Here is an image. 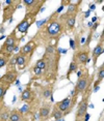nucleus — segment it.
I'll return each mask as SVG.
<instances>
[{"label": "nucleus", "instance_id": "obj_4", "mask_svg": "<svg viewBox=\"0 0 104 121\" xmlns=\"http://www.w3.org/2000/svg\"><path fill=\"white\" fill-rule=\"evenodd\" d=\"M90 59H91V47H84L81 45L78 50L74 51L72 61L76 62L79 66H83L84 68Z\"/></svg>", "mask_w": 104, "mask_h": 121}, {"label": "nucleus", "instance_id": "obj_18", "mask_svg": "<svg viewBox=\"0 0 104 121\" xmlns=\"http://www.w3.org/2000/svg\"><path fill=\"white\" fill-rule=\"evenodd\" d=\"M71 100H72V96H71V95H68L67 97H65L62 100L55 103V104H54V106H55L56 108L59 110V111H61L62 113H65L68 109L70 108Z\"/></svg>", "mask_w": 104, "mask_h": 121}, {"label": "nucleus", "instance_id": "obj_22", "mask_svg": "<svg viewBox=\"0 0 104 121\" xmlns=\"http://www.w3.org/2000/svg\"><path fill=\"white\" fill-rule=\"evenodd\" d=\"M79 69V65L77 64L76 62L74 61H71L70 65H69V68L67 70V73H66V79H68L70 81V78H71V75L74 73H77V70Z\"/></svg>", "mask_w": 104, "mask_h": 121}, {"label": "nucleus", "instance_id": "obj_24", "mask_svg": "<svg viewBox=\"0 0 104 121\" xmlns=\"http://www.w3.org/2000/svg\"><path fill=\"white\" fill-rule=\"evenodd\" d=\"M34 65H35L37 67H39L40 69L45 70V68H46V60L44 59V58H40V59H38L37 61H35Z\"/></svg>", "mask_w": 104, "mask_h": 121}, {"label": "nucleus", "instance_id": "obj_7", "mask_svg": "<svg viewBox=\"0 0 104 121\" xmlns=\"http://www.w3.org/2000/svg\"><path fill=\"white\" fill-rule=\"evenodd\" d=\"M37 21V18L33 17L30 13H25V16L23 17V19L17 24V26L15 27V30L17 31V33L22 34V37H24L27 34L29 28L32 26V24L35 23Z\"/></svg>", "mask_w": 104, "mask_h": 121}, {"label": "nucleus", "instance_id": "obj_33", "mask_svg": "<svg viewBox=\"0 0 104 121\" xmlns=\"http://www.w3.org/2000/svg\"><path fill=\"white\" fill-rule=\"evenodd\" d=\"M90 116H91V115H90L89 113H86V114H85V116H84V118H83V120H82V121H89V119H90Z\"/></svg>", "mask_w": 104, "mask_h": 121}, {"label": "nucleus", "instance_id": "obj_36", "mask_svg": "<svg viewBox=\"0 0 104 121\" xmlns=\"http://www.w3.org/2000/svg\"><path fill=\"white\" fill-rule=\"evenodd\" d=\"M96 21H97V18H96V17L92 19V23H96Z\"/></svg>", "mask_w": 104, "mask_h": 121}, {"label": "nucleus", "instance_id": "obj_30", "mask_svg": "<svg viewBox=\"0 0 104 121\" xmlns=\"http://www.w3.org/2000/svg\"><path fill=\"white\" fill-rule=\"evenodd\" d=\"M71 3H72V1H71V0H68V1L62 0V1H61V5H64V6H66V5H68V6H69Z\"/></svg>", "mask_w": 104, "mask_h": 121}, {"label": "nucleus", "instance_id": "obj_1", "mask_svg": "<svg viewBox=\"0 0 104 121\" xmlns=\"http://www.w3.org/2000/svg\"><path fill=\"white\" fill-rule=\"evenodd\" d=\"M59 13L53 12L46 19V23L32 36L40 46L46 47L49 43H58L62 34L67 32L65 25L59 21Z\"/></svg>", "mask_w": 104, "mask_h": 121}, {"label": "nucleus", "instance_id": "obj_38", "mask_svg": "<svg viewBox=\"0 0 104 121\" xmlns=\"http://www.w3.org/2000/svg\"><path fill=\"white\" fill-rule=\"evenodd\" d=\"M3 38H6V37H5V36H3V35H2V36L0 37V40H1V39H3Z\"/></svg>", "mask_w": 104, "mask_h": 121}, {"label": "nucleus", "instance_id": "obj_6", "mask_svg": "<svg viewBox=\"0 0 104 121\" xmlns=\"http://www.w3.org/2000/svg\"><path fill=\"white\" fill-rule=\"evenodd\" d=\"M92 89L87 90L84 94L81 96V99L79 100L78 106H77V111H76L75 115V121H82L85 114L87 113V109H89V104H90V97L92 94Z\"/></svg>", "mask_w": 104, "mask_h": 121}, {"label": "nucleus", "instance_id": "obj_32", "mask_svg": "<svg viewBox=\"0 0 104 121\" xmlns=\"http://www.w3.org/2000/svg\"><path fill=\"white\" fill-rule=\"evenodd\" d=\"M64 7H65V6H64V5H61V6H59V7H58V9H57L55 10V12H56L57 13H59V15H61V10H62V9H64Z\"/></svg>", "mask_w": 104, "mask_h": 121}, {"label": "nucleus", "instance_id": "obj_5", "mask_svg": "<svg viewBox=\"0 0 104 121\" xmlns=\"http://www.w3.org/2000/svg\"><path fill=\"white\" fill-rule=\"evenodd\" d=\"M22 3V0H7L5 1V6L2 9V23L1 25L5 24L7 21H12L13 16L15 15L16 10L20 9V4Z\"/></svg>", "mask_w": 104, "mask_h": 121}, {"label": "nucleus", "instance_id": "obj_14", "mask_svg": "<svg viewBox=\"0 0 104 121\" xmlns=\"http://www.w3.org/2000/svg\"><path fill=\"white\" fill-rule=\"evenodd\" d=\"M52 103L44 100L39 109V121H47L51 118Z\"/></svg>", "mask_w": 104, "mask_h": 121}, {"label": "nucleus", "instance_id": "obj_13", "mask_svg": "<svg viewBox=\"0 0 104 121\" xmlns=\"http://www.w3.org/2000/svg\"><path fill=\"white\" fill-rule=\"evenodd\" d=\"M76 18H77V15H72V13H62V15L59 16V21L65 25L66 30L71 32L75 29Z\"/></svg>", "mask_w": 104, "mask_h": 121}, {"label": "nucleus", "instance_id": "obj_12", "mask_svg": "<svg viewBox=\"0 0 104 121\" xmlns=\"http://www.w3.org/2000/svg\"><path fill=\"white\" fill-rule=\"evenodd\" d=\"M18 77H19V70L17 68L9 69L5 71V73L3 76L0 77V83L7 87H10L15 82H17Z\"/></svg>", "mask_w": 104, "mask_h": 121}, {"label": "nucleus", "instance_id": "obj_17", "mask_svg": "<svg viewBox=\"0 0 104 121\" xmlns=\"http://www.w3.org/2000/svg\"><path fill=\"white\" fill-rule=\"evenodd\" d=\"M29 75H30V82L37 81V80H43L44 79V70L40 69L35 65H32L28 68Z\"/></svg>", "mask_w": 104, "mask_h": 121}, {"label": "nucleus", "instance_id": "obj_34", "mask_svg": "<svg viewBox=\"0 0 104 121\" xmlns=\"http://www.w3.org/2000/svg\"><path fill=\"white\" fill-rule=\"evenodd\" d=\"M95 9H96V5L95 4H90V9L91 10H95Z\"/></svg>", "mask_w": 104, "mask_h": 121}, {"label": "nucleus", "instance_id": "obj_27", "mask_svg": "<svg viewBox=\"0 0 104 121\" xmlns=\"http://www.w3.org/2000/svg\"><path fill=\"white\" fill-rule=\"evenodd\" d=\"M9 89V87H7V86H5V85L0 83V98H4V96L6 94Z\"/></svg>", "mask_w": 104, "mask_h": 121}, {"label": "nucleus", "instance_id": "obj_3", "mask_svg": "<svg viewBox=\"0 0 104 121\" xmlns=\"http://www.w3.org/2000/svg\"><path fill=\"white\" fill-rule=\"evenodd\" d=\"M94 80V75L91 76L87 67H84L82 69V73L80 77H78L77 83H76L74 89L71 92V95H77V96H82L87 90L91 89V85Z\"/></svg>", "mask_w": 104, "mask_h": 121}, {"label": "nucleus", "instance_id": "obj_39", "mask_svg": "<svg viewBox=\"0 0 104 121\" xmlns=\"http://www.w3.org/2000/svg\"><path fill=\"white\" fill-rule=\"evenodd\" d=\"M102 10H103V12H104V5H103V6H102Z\"/></svg>", "mask_w": 104, "mask_h": 121}, {"label": "nucleus", "instance_id": "obj_20", "mask_svg": "<svg viewBox=\"0 0 104 121\" xmlns=\"http://www.w3.org/2000/svg\"><path fill=\"white\" fill-rule=\"evenodd\" d=\"M24 118H25V115L20 111V109L15 108L10 111L9 121H23Z\"/></svg>", "mask_w": 104, "mask_h": 121}, {"label": "nucleus", "instance_id": "obj_41", "mask_svg": "<svg viewBox=\"0 0 104 121\" xmlns=\"http://www.w3.org/2000/svg\"><path fill=\"white\" fill-rule=\"evenodd\" d=\"M103 101H104V99H103Z\"/></svg>", "mask_w": 104, "mask_h": 121}, {"label": "nucleus", "instance_id": "obj_28", "mask_svg": "<svg viewBox=\"0 0 104 121\" xmlns=\"http://www.w3.org/2000/svg\"><path fill=\"white\" fill-rule=\"evenodd\" d=\"M10 58H6V57H0V68L4 67L7 65V63H9Z\"/></svg>", "mask_w": 104, "mask_h": 121}, {"label": "nucleus", "instance_id": "obj_16", "mask_svg": "<svg viewBox=\"0 0 104 121\" xmlns=\"http://www.w3.org/2000/svg\"><path fill=\"white\" fill-rule=\"evenodd\" d=\"M96 77H97V80L94 82V84H93V88H92V91L94 93H96L98 90H99L101 82L104 80V62L102 63V65H100V66L98 67Z\"/></svg>", "mask_w": 104, "mask_h": 121}, {"label": "nucleus", "instance_id": "obj_8", "mask_svg": "<svg viewBox=\"0 0 104 121\" xmlns=\"http://www.w3.org/2000/svg\"><path fill=\"white\" fill-rule=\"evenodd\" d=\"M22 3L25 6V13H30L37 18L41 13V9L46 4V0H22Z\"/></svg>", "mask_w": 104, "mask_h": 121}, {"label": "nucleus", "instance_id": "obj_23", "mask_svg": "<svg viewBox=\"0 0 104 121\" xmlns=\"http://www.w3.org/2000/svg\"><path fill=\"white\" fill-rule=\"evenodd\" d=\"M51 117L54 118L55 120H59L61 118H64V113L61 111H59L55 106L52 107V111H51Z\"/></svg>", "mask_w": 104, "mask_h": 121}, {"label": "nucleus", "instance_id": "obj_31", "mask_svg": "<svg viewBox=\"0 0 104 121\" xmlns=\"http://www.w3.org/2000/svg\"><path fill=\"white\" fill-rule=\"evenodd\" d=\"M70 47H71V49L75 50V46H74V39H73V38H71V39H70Z\"/></svg>", "mask_w": 104, "mask_h": 121}, {"label": "nucleus", "instance_id": "obj_19", "mask_svg": "<svg viewBox=\"0 0 104 121\" xmlns=\"http://www.w3.org/2000/svg\"><path fill=\"white\" fill-rule=\"evenodd\" d=\"M16 58H17V69L19 71L25 69V68L28 66L29 62H28V60H27V58L24 56V55H22L18 52V53L16 54Z\"/></svg>", "mask_w": 104, "mask_h": 121}, {"label": "nucleus", "instance_id": "obj_37", "mask_svg": "<svg viewBox=\"0 0 104 121\" xmlns=\"http://www.w3.org/2000/svg\"><path fill=\"white\" fill-rule=\"evenodd\" d=\"M89 13H90V10H87V12H86V13H85V18H87V17H89Z\"/></svg>", "mask_w": 104, "mask_h": 121}, {"label": "nucleus", "instance_id": "obj_26", "mask_svg": "<svg viewBox=\"0 0 104 121\" xmlns=\"http://www.w3.org/2000/svg\"><path fill=\"white\" fill-rule=\"evenodd\" d=\"M93 33H94V31H93L92 29H90V32H89V34H87V37H86L85 42H84V43H83L82 46H84V47H90V45H91V42H92V39H93Z\"/></svg>", "mask_w": 104, "mask_h": 121}, {"label": "nucleus", "instance_id": "obj_40", "mask_svg": "<svg viewBox=\"0 0 104 121\" xmlns=\"http://www.w3.org/2000/svg\"><path fill=\"white\" fill-rule=\"evenodd\" d=\"M1 4H2V3H1V2H0V9H1Z\"/></svg>", "mask_w": 104, "mask_h": 121}, {"label": "nucleus", "instance_id": "obj_25", "mask_svg": "<svg viewBox=\"0 0 104 121\" xmlns=\"http://www.w3.org/2000/svg\"><path fill=\"white\" fill-rule=\"evenodd\" d=\"M74 46H75V50H78L81 47V39H80V33H76L74 37ZM74 50V51H75Z\"/></svg>", "mask_w": 104, "mask_h": 121}, {"label": "nucleus", "instance_id": "obj_9", "mask_svg": "<svg viewBox=\"0 0 104 121\" xmlns=\"http://www.w3.org/2000/svg\"><path fill=\"white\" fill-rule=\"evenodd\" d=\"M39 47H40V43H38L33 37H31L23 47H21L20 50H19V53L24 55V56L27 58V60H28V62L30 63L32 56H33L35 50H37Z\"/></svg>", "mask_w": 104, "mask_h": 121}, {"label": "nucleus", "instance_id": "obj_21", "mask_svg": "<svg viewBox=\"0 0 104 121\" xmlns=\"http://www.w3.org/2000/svg\"><path fill=\"white\" fill-rule=\"evenodd\" d=\"M10 111V108L6 104L0 107V121H9Z\"/></svg>", "mask_w": 104, "mask_h": 121}, {"label": "nucleus", "instance_id": "obj_15", "mask_svg": "<svg viewBox=\"0 0 104 121\" xmlns=\"http://www.w3.org/2000/svg\"><path fill=\"white\" fill-rule=\"evenodd\" d=\"M92 53V61H93V68H96L97 66V62L99 57L104 53V43L98 42V43L95 46V48L93 49V51L91 52Z\"/></svg>", "mask_w": 104, "mask_h": 121}, {"label": "nucleus", "instance_id": "obj_11", "mask_svg": "<svg viewBox=\"0 0 104 121\" xmlns=\"http://www.w3.org/2000/svg\"><path fill=\"white\" fill-rule=\"evenodd\" d=\"M31 84H32V82H29V84L26 85V88L21 93L19 103L24 101V103H26V104H31V103H33V101L39 99V98L37 97V92L31 88Z\"/></svg>", "mask_w": 104, "mask_h": 121}, {"label": "nucleus", "instance_id": "obj_2", "mask_svg": "<svg viewBox=\"0 0 104 121\" xmlns=\"http://www.w3.org/2000/svg\"><path fill=\"white\" fill-rule=\"evenodd\" d=\"M61 49H58L55 53L52 55H45L43 54V57L46 60V68L44 70V81L49 83H55L57 76H58V68L59 62H61Z\"/></svg>", "mask_w": 104, "mask_h": 121}, {"label": "nucleus", "instance_id": "obj_29", "mask_svg": "<svg viewBox=\"0 0 104 121\" xmlns=\"http://www.w3.org/2000/svg\"><path fill=\"white\" fill-rule=\"evenodd\" d=\"M99 42L104 43V27L102 29V32H101V35H100V38H99Z\"/></svg>", "mask_w": 104, "mask_h": 121}, {"label": "nucleus", "instance_id": "obj_35", "mask_svg": "<svg viewBox=\"0 0 104 121\" xmlns=\"http://www.w3.org/2000/svg\"><path fill=\"white\" fill-rule=\"evenodd\" d=\"M3 32H4V28L1 25V27H0V33H3Z\"/></svg>", "mask_w": 104, "mask_h": 121}, {"label": "nucleus", "instance_id": "obj_10", "mask_svg": "<svg viewBox=\"0 0 104 121\" xmlns=\"http://www.w3.org/2000/svg\"><path fill=\"white\" fill-rule=\"evenodd\" d=\"M34 87L35 90H37V94H39L40 98L46 100L47 98H50L52 95H53V89H54V83H49V84H46L45 86L43 85H40V84H34Z\"/></svg>", "mask_w": 104, "mask_h": 121}]
</instances>
